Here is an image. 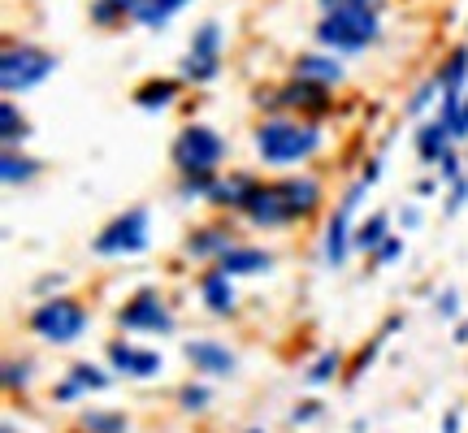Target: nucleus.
Returning <instances> with one entry per match:
<instances>
[{"mask_svg": "<svg viewBox=\"0 0 468 433\" xmlns=\"http://www.w3.org/2000/svg\"><path fill=\"white\" fill-rule=\"evenodd\" d=\"M186 5H191V0H139L131 17L139 22V26H152V31H161L169 17L178 14V9H186Z\"/></svg>", "mask_w": 468, "mask_h": 433, "instance_id": "nucleus-18", "label": "nucleus"}, {"mask_svg": "<svg viewBox=\"0 0 468 433\" xmlns=\"http://www.w3.org/2000/svg\"><path fill=\"white\" fill-rule=\"evenodd\" d=\"M455 139H468V100L460 104V117H455V126H452Z\"/></svg>", "mask_w": 468, "mask_h": 433, "instance_id": "nucleus-38", "label": "nucleus"}, {"mask_svg": "<svg viewBox=\"0 0 468 433\" xmlns=\"http://www.w3.org/2000/svg\"><path fill=\"white\" fill-rule=\"evenodd\" d=\"M468 79V48H455L447 61H442V69H438L434 83L442 87V96H460V87H464Z\"/></svg>", "mask_w": 468, "mask_h": 433, "instance_id": "nucleus-21", "label": "nucleus"}, {"mask_svg": "<svg viewBox=\"0 0 468 433\" xmlns=\"http://www.w3.org/2000/svg\"><path fill=\"white\" fill-rule=\"evenodd\" d=\"M178 91H183L178 79H148L144 87H134V104L139 109H169Z\"/></svg>", "mask_w": 468, "mask_h": 433, "instance_id": "nucleus-16", "label": "nucleus"}, {"mask_svg": "<svg viewBox=\"0 0 468 433\" xmlns=\"http://www.w3.org/2000/svg\"><path fill=\"white\" fill-rule=\"evenodd\" d=\"M221 156H226V139H221L213 126H186L178 139H174V165L183 169V178L191 174H218Z\"/></svg>", "mask_w": 468, "mask_h": 433, "instance_id": "nucleus-4", "label": "nucleus"}, {"mask_svg": "<svg viewBox=\"0 0 468 433\" xmlns=\"http://www.w3.org/2000/svg\"><path fill=\"white\" fill-rule=\"evenodd\" d=\"M218 269L226 278H256V273H269V269H273V256L261 248H230L218 260Z\"/></svg>", "mask_w": 468, "mask_h": 433, "instance_id": "nucleus-12", "label": "nucleus"}, {"mask_svg": "<svg viewBox=\"0 0 468 433\" xmlns=\"http://www.w3.org/2000/svg\"><path fill=\"white\" fill-rule=\"evenodd\" d=\"M403 226H420V213H417V208H403Z\"/></svg>", "mask_w": 468, "mask_h": 433, "instance_id": "nucleus-42", "label": "nucleus"}, {"mask_svg": "<svg viewBox=\"0 0 468 433\" xmlns=\"http://www.w3.org/2000/svg\"><path fill=\"white\" fill-rule=\"evenodd\" d=\"M91 248L101 256H134L148 248V208H126L122 216H113Z\"/></svg>", "mask_w": 468, "mask_h": 433, "instance_id": "nucleus-6", "label": "nucleus"}, {"mask_svg": "<svg viewBox=\"0 0 468 433\" xmlns=\"http://www.w3.org/2000/svg\"><path fill=\"white\" fill-rule=\"evenodd\" d=\"M330 87L321 83H303V79H295V83L278 87V91H261V104H278V109H300V113H325L330 109V96H325Z\"/></svg>", "mask_w": 468, "mask_h": 433, "instance_id": "nucleus-8", "label": "nucleus"}, {"mask_svg": "<svg viewBox=\"0 0 468 433\" xmlns=\"http://www.w3.org/2000/svg\"><path fill=\"white\" fill-rule=\"evenodd\" d=\"M282 191H286V204H291V213L295 216H308L321 200V186L313 183V178H286Z\"/></svg>", "mask_w": 468, "mask_h": 433, "instance_id": "nucleus-20", "label": "nucleus"}, {"mask_svg": "<svg viewBox=\"0 0 468 433\" xmlns=\"http://www.w3.org/2000/svg\"><path fill=\"white\" fill-rule=\"evenodd\" d=\"M183 74L191 79V83H208V79H218L221 74V61L218 57H196V52H191V57L183 61Z\"/></svg>", "mask_w": 468, "mask_h": 433, "instance_id": "nucleus-27", "label": "nucleus"}, {"mask_svg": "<svg viewBox=\"0 0 468 433\" xmlns=\"http://www.w3.org/2000/svg\"><path fill=\"white\" fill-rule=\"evenodd\" d=\"M468 200V178H460V183H452V200H447V213H460Z\"/></svg>", "mask_w": 468, "mask_h": 433, "instance_id": "nucleus-34", "label": "nucleus"}, {"mask_svg": "<svg viewBox=\"0 0 468 433\" xmlns=\"http://www.w3.org/2000/svg\"><path fill=\"white\" fill-rule=\"evenodd\" d=\"M109 360H113L117 373H131V377H156L161 373V355L156 351H139L131 343H113Z\"/></svg>", "mask_w": 468, "mask_h": 433, "instance_id": "nucleus-13", "label": "nucleus"}, {"mask_svg": "<svg viewBox=\"0 0 468 433\" xmlns=\"http://www.w3.org/2000/svg\"><path fill=\"white\" fill-rule=\"evenodd\" d=\"M83 425L91 433H126V417H109V412H87Z\"/></svg>", "mask_w": 468, "mask_h": 433, "instance_id": "nucleus-29", "label": "nucleus"}, {"mask_svg": "<svg viewBox=\"0 0 468 433\" xmlns=\"http://www.w3.org/2000/svg\"><path fill=\"white\" fill-rule=\"evenodd\" d=\"M455 134H452V126L438 117V121H425L417 131V152H420V161H442V156H452L447 152V143H452Z\"/></svg>", "mask_w": 468, "mask_h": 433, "instance_id": "nucleus-15", "label": "nucleus"}, {"mask_svg": "<svg viewBox=\"0 0 468 433\" xmlns=\"http://www.w3.org/2000/svg\"><path fill=\"white\" fill-rule=\"evenodd\" d=\"M399 251H403V243H399V238H386L382 248H378V260H395Z\"/></svg>", "mask_w": 468, "mask_h": 433, "instance_id": "nucleus-37", "label": "nucleus"}, {"mask_svg": "<svg viewBox=\"0 0 468 433\" xmlns=\"http://www.w3.org/2000/svg\"><path fill=\"white\" fill-rule=\"evenodd\" d=\"M31 330L44 343H74L87 330V308L74 300H48L31 312Z\"/></svg>", "mask_w": 468, "mask_h": 433, "instance_id": "nucleus-5", "label": "nucleus"}, {"mask_svg": "<svg viewBox=\"0 0 468 433\" xmlns=\"http://www.w3.org/2000/svg\"><path fill=\"white\" fill-rule=\"evenodd\" d=\"M378 178H382V161H368V165H365V178H360V183H378Z\"/></svg>", "mask_w": 468, "mask_h": 433, "instance_id": "nucleus-41", "label": "nucleus"}, {"mask_svg": "<svg viewBox=\"0 0 468 433\" xmlns=\"http://www.w3.org/2000/svg\"><path fill=\"white\" fill-rule=\"evenodd\" d=\"M178 399H183L186 412H200L204 403H208V390H204V385H183V395H178Z\"/></svg>", "mask_w": 468, "mask_h": 433, "instance_id": "nucleus-32", "label": "nucleus"}, {"mask_svg": "<svg viewBox=\"0 0 468 433\" xmlns=\"http://www.w3.org/2000/svg\"><path fill=\"white\" fill-rule=\"evenodd\" d=\"M186 360L196 364V373H213V377H230L239 360H234L230 351L221 347V343H208V338H196V343H186Z\"/></svg>", "mask_w": 468, "mask_h": 433, "instance_id": "nucleus-11", "label": "nucleus"}, {"mask_svg": "<svg viewBox=\"0 0 468 433\" xmlns=\"http://www.w3.org/2000/svg\"><path fill=\"white\" fill-rule=\"evenodd\" d=\"M335 373H338V355H335V351H325V355H321L317 364H313V373H308V382L321 385V382H330Z\"/></svg>", "mask_w": 468, "mask_h": 433, "instance_id": "nucleus-30", "label": "nucleus"}, {"mask_svg": "<svg viewBox=\"0 0 468 433\" xmlns=\"http://www.w3.org/2000/svg\"><path fill=\"white\" fill-rule=\"evenodd\" d=\"M325 14H338V9H378V0H321Z\"/></svg>", "mask_w": 468, "mask_h": 433, "instance_id": "nucleus-33", "label": "nucleus"}, {"mask_svg": "<svg viewBox=\"0 0 468 433\" xmlns=\"http://www.w3.org/2000/svg\"><path fill=\"white\" fill-rule=\"evenodd\" d=\"M230 248H234L230 234H221V230H200L196 238H191V243H186V251H191V256H218V260Z\"/></svg>", "mask_w": 468, "mask_h": 433, "instance_id": "nucleus-24", "label": "nucleus"}, {"mask_svg": "<svg viewBox=\"0 0 468 433\" xmlns=\"http://www.w3.org/2000/svg\"><path fill=\"white\" fill-rule=\"evenodd\" d=\"M218 48H221V26L218 22H200L196 35H191V52L196 57H218Z\"/></svg>", "mask_w": 468, "mask_h": 433, "instance_id": "nucleus-26", "label": "nucleus"}, {"mask_svg": "<svg viewBox=\"0 0 468 433\" xmlns=\"http://www.w3.org/2000/svg\"><path fill=\"white\" fill-rule=\"evenodd\" d=\"M243 213H248L251 221H256V226H286V221H295L291 204H286L282 183H278V186H256Z\"/></svg>", "mask_w": 468, "mask_h": 433, "instance_id": "nucleus-9", "label": "nucleus"}, {"mask_svg": "<svg viewBox=\"0 0 468 433\" xmlns=\"http://www.w3.org/2000/svg\"><path fill=\"white\" fill-rule=\"evenodd\" d=\"M447 433H460V417H455V412L447 417Z\"/></svg>", "mask_w": 468, "mask_h": 433, "instance_id": "nucleus-43", "label": "nucleus"}, {"mask_svg": "<svg viewBox=\"0 0 468 433\" xmlns=\"http://www.w3.org/2000/svg\"><path fill=\"white\" fill-rule=\"evenodd\" d=\"M5 385H27V364H9V368H5Z\"/></svg>", "mask_w": 468, "mask_h": 433, "instance_id": "nucleus-36", "label": "nucleus"}, {"mask_svg": "<svg viewBox=\"0 0 468 433\" xmlns=\"http://www.w3.org/2000/svg\"><path fill=\"white\" fill-rule=\"evenodd\" d=\"M251 191H256V183L243 178V174H234V178H218V186H213V195H208V200L226 204V208H248Z\"/></svg>", "mask_w": 468, "mask_h": 433, "instance_id": "nucleus-19", "label": "nucleus"}, {"mask_svg": "<svg viewBox=\"0 0 468 433\" xmlns=\"http://www.w3.org/2000/svg\"><path fill=\"white\" fill-rule=\"evenodd\" d=\"M117 321L126 325V330H148V333H169L174 330V317H169V308L152 290H144V295H134L122 312H117Z\"/></svg>", "mask_w": 468, "mask_h": 433, "instance_id": "nucleus-7", "label": "nucleus"}, {"mask_svg": "<svg viewBox=\"0 0 468 433\" xmlns=\"http://www.w3.org/2000/svg\"><path fill=\"white\" fill-rule=\"evenodd\" d=\"M0 126H5V143H9V148H14L17 139H27V134H31V126H27V117L17 113V104L14 100H5V109H0Z\"/></svg>", "mask_w": 468, "mask_h": 433, "instance_id": "nucleus-25", "label": "nucleus"}, {"mask_svg": "<svg viewBox=\"0 0 468 433\" xmlns=\"http://www.w3.org/2000/svg\"><path fill=\"white\" fill-rule=\"evenodd\" d=\"M360 191H365V183L351 186L347 195H343V204H338L335 221H330V230H325V260H330L335 269L343 265V260H347V243H351L347 221H351V213H356V204H360Z\"/></svg>", "mask_w": 468, "mask_h": 433, "instance_id": "nucleus-10", "label": "nucleus"}, {"mask_svg": "<svg viewBox=\"0 0 468 433\" xmlns=\"http://www.w3.org/2000/svg\"><path fill=\"white\" fill-rule=\"evenodd\" d=\"M295 79H303V83H321V87H335V83H343V66H338L335 57L303 52V57H295Z\"/></svg>", "mask_w": 468, "mask_h": 433, "instance_id": "nucleus-14", "label": "nucleus"}, {"mask_svg": "<svg viewBox=\"0 0 468 433\" xmlns=\"http://www.w3.org/2000/svg\"><path fill=\"white\" fill-rule=\"evenodd\" d=\"M251 433H261V429H251Z\"/></svg>", "mask_w": 468, "mask_h": 433, "instance_id": "nucleus-44", "label": "nucleus"}, {"mask_svg": "<svg viewBox=\"0 0 468 433\" xmlns=\"http://www.w3.org/2000/svg\"><path fill=\"white\" fill-rule=\"evenodd\" d=\"M378 35H382L378 9H338V14L321 17L317 26V39L330 52H365Z\"/></svg>", "mask_w": 468, "mask_h": 433, "instance_id": "nucleus-2", "label": "nucleus"}, {"mask_svg": "<svg viewBox=\"0 0 468 433\" xmlns=\"http://www.w3.org/2000/svg\"><path fill=\"white\" fill-rule=\"evenodd\" d=\"M69 382L79 385V390H104V385H109V373H101L96 364H74L69 368Z\"/></svg>", "mask_w": 468, "mask_h": 433, "instance_id": "nucleus-28", "label": "nucleus"}, {"mask_svg": "<svg viewBox=\"0 0 468 433\" xmlns=\"http://www.w3.org/2000/svg\"><path fill=\"white\" fill-rule=\"evenodd\" d=\"M434 91H438V83H425L417 91V96H412V104H408V113H420V109H425V104L434 100Z\"/></svg>", "mask_w": 468, "mask_h": 433, "instance_id": "nucleus-35", "label": "nucleus"}, {"mask_svg": "<svg viewBox=\"0 0 468 433\" xmlns=\"http://www.w3.org/2000/svg\"><path fill=\"white\" fill-rule=\"evenodd\" d=\"M438 165H442V178H452V183H460V161H455V156H442Z\"/></svg>", "mask_w": 468, "mask_h": 433, "instance_id": "nucleus-39", "label": "nucleus"}, {"mask_svg": "<svg viewBox=\"0 0 468 433\" xmlns=\"http://www.w3.org/2000/svg\"><path fill=\"white\" fill-rule=\"evenodd\" d=\"M438 312H442V317H455V312H460V300H455V290H447V295H442Z\"/></svg>", "mask_w": 468, "mask_h": 433, "instance_id": "nucleus-40", "label": "nucleus"}, {"mask_svg": "<svg viewBox=\"0 0 468 433\" xmlns=\"http://www.w3.org/2000/svg\"><path fill=\"white\" fill-rule=\"evenodd\" d=\"M35 169H39V161H31V156H17L14 148H5V156H0V178H5L9 186L31 183Z\"/></svg>", "mask_w": 468, "mask_h": 433, "instance_id": "nucleus-22", "label": "nucleus"}, {"mask_svg": "<svg viewBox=\"0 0 468 433\" xmlns=\"http://www.w3.org/2000/svg\"><path fill=\"white\" fill-rule=\"evenodd\" d=\"M200 290H204V303H208V308H213L218 317L234 312V286H230V278H226L221 269H213V273H204Z\"/></svg>", "mask_w": 468, "mask_h": 433, "instance_id": "nucleus-17", "label": "nucleus"}, {"mask_svg": "<svg viewBox=\"0 0 468 433\" xmlns=\"http://www.w3.org/2000/svg\"><path fill=\"white\" fill-rule=\"evenodd\" d=\"M382 243H386V213H373L360 230L351 234V248H360V251H378Z\"/></svg>", "mask_w": 468, "mask_h": 433, "instance_id": "nucleus-23", "label": "nucleus"}, {"mask_svg": "<svg viewBox=\"0 0 468 433\" xmlns=\"http://www.w3.org/2000/svg\"><path fill=\"white\" fill-rule=\"evenodd\" d=\"M91 17H96L101 26H113L117 17H126V9H122L117 0H96V5H91Z\"/></svg>", "mask_w": 468, "mask_h": 433, "instance_id": "nucleus-31", "label": "nucleus"}, {"mask_svg": "<svg viewBox=\"0 0 468 433\" xmlns=\"http://www.w3.org/2000/svg\"><path fill=\"white\" fill-rule=\"evenodd\" d=\"M321 148V131L300 117H269L256 126V152L265 165H295Z\"/></svg>", "mask_w": 468, "mask_h": 433, "instance_id": "nucleus-1", "label": "nucleus"}, {"mask_svg": "<svg viewBox=\"0 0 468 433\" xmlns=\"http://www.w3.org/2000/svg\"><path fill=\"white\" fill-rule=\"evenodd\" d=\"M57 74V57L44 48H35V44H9L5 57H0V87L17 96V91H31L39 87L44 79Z\"/></svg>", "mask_w": 468, "mask_h": 433, "instance_id": "nucleus-3", "label": "nucleus"}]
</instances>
